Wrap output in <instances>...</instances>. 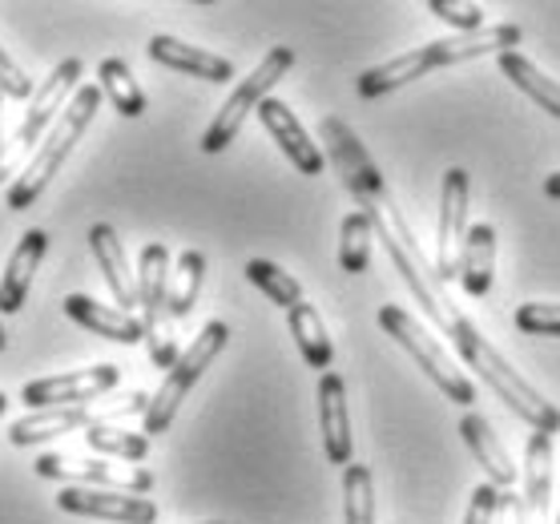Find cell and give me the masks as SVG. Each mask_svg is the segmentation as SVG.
<instances>
[{"label":"cell","instance_id":"6da1fadb","mask_svg":"<svg viewBox=\"0 0 560 524\" xmlns=\"http://www.w3.org/2000/svg\"><path fill=\"white\" fill-rule=\"evenodd\" d=\"M318 138H323V145H327L331 166L339 170V178H343V186L359 202V210L371 218V231H375V238H380L383 246H387V255H392L395 270L404 275L408 291L420 299L423 307H428V315H432V323L444 331L447 319H452V311H456V303L447 299L444 279L435 275V267L423 263L408 218L399 214V206H395V198L387 194V182H383V174L368 158L363 141H359L355 133H351V126L339 121L335 114L318 121Z\"/></svg>","mask_w":560,"mask_h":524},{"label":"cell","instance_id":"7a4b0ae2","mask_svg":"<svg viewBox=\"0 0 560 524\" xmlns=\"http://www.w3.org/2000/svg\"><path fill=\"white\" fill-rule=\"evenodd\" d=\"M444 335L452 339V347L459 351V359L468 363V371H476V375H480V380H485V384L492 387V392H497V396L504 399V404H509V408L516 411L533 432H548V435L560 432L557 404H548V399L540 396L528 380H524L521 371L512 368L509 359L488 343L485 335H480V327H476L468 315H459V307L452 311Z\"/></svg>","mask_w":560,"mask_h":524},{"label":"cell","instance_id":"3957f363","mask_svg":"<svg viewBox=\"0 0 560 524\" xmlns=\"http://www.w3.org/2000/svg\"><path fill=\"white\" fill-rule=\"evenodd\" d=\"M102 109V85H81V90L73 93V102L65 105V114L57 117V126L45 133V141H40V150L25 162V170L13 178V186H9V210H28V206L37 202L40 194H45V186L52 182V174L65 166V158L73 154V145L81 141V133L90 129L93 114Z\"/></svg>","mask_w":560,"mask_h":524},{"label":"cell","instance_id":"277c9868","mask_svg":"<svg viewBox=\"0 0 560 524\" xmlns=\"http://www.w3.org/2000/svg\"><path fill=\"white\" fill-rule=\"evenodd\" d=\"M170 251L162 243H150L138 258V307L145 327L150 359L162 371H170L182 359L178 335H174V311H170Z\"/></svg>","mask_w":560,"mask_h":524},{"label":"cell","instance_id":"5b68a950","mask_svg":"<svg viewBox=\"0 0 560 524\" xmlns=\"http://www.w3.org/2000/svg\"><path fill=\"white\" fill-rule=\"evenodd\" d=\"M380 327L392 335L395 343L404 347L411 359H416V368H420L423 375L452 399V404H459V408H471V404H476V384L459 371L456 359L440 347V339L428 335V327H423L416 315H408L404 307L387 303V307H380Z\"/></svg>","mask_w":560,"mask_h":524},{"label":"cell","instance_id":"8992f818","mask_svg":"<svg viewBox=\"0 0 560 524\" xmlns=\"http://www.w3.org/2000/svg\"><path fill=\"white\" fill-rule=\"evenodd\" d=\"M81 69H85L81 57H65L61 65H52L49 78L37 85V93H33V102H28V109H25V121H21V129L13 133V145H4V154H0V182L25 162V154H33L37 141H45V129L57 126V117L65 114V105L73 102V93L81 90V85H77V81H81Z\"/></svg>","mask_w":560,"mask_h":524},{"label":"cell","instance_id":"52a82bcc","mask_svg":"<svg viewBox=\"0 0 560 524\" xmlns=\"http://www.w3.org/2000/svg\"><path fill=\"white\" fill-rule=\"evenodd\" d=\"M226 339H230V327L222 319H210L202 331H198V339L182 351V359L170 368V375L162 380V387L150 396V411H145V435H162L170 423H174V416H178V408H182V399L190 396V387L202 380V371L210 368L218 356H222Z\"/></svg>","mask_w":560,"mask_h":524},{"label":"cell","instance_id":"ba28073f","mask_svg":"<svg viewBox=\"0 0 560 524\" xmlns=\"http://www.w3.org/2000/svg\"><path fill=\"white\" fill-rule=\"evenodd\" d=\"M291 65H294V49H287V45H275V49H270L267 57L255 65V73L234 85V93L226 97V105L218 109L214 121H210V129L202 133L206 154H222L226 145H234V138H238L243 121L250 114H258V105L270 97L275 81H282L287 73H291Z\"/></svg>","mask_w":560,"mask_h":524},{"label":"cell","instance_id":"9c48e42d","mask_svg":"<svg viewBox=\"0 0 560 524\" xmlns=\"http://www.w3.org/2000/svg\"><path fill=\"white\" fill-rule=\"evenodd\" d=\"M33 473L40 480H61L65 488H109V492H133V497H145L153 488V476L145 468H117L109 461H77L65 452L37 456Z\"/></svg>","mask_w":560,"mask_h":524},{"label":"cell","instance_id":"30bf717a","mask_svg":"<svg viewBox=\"0 0 560 524\" xmlns=\"http://www.w3.org/2000/svg\"><path fill=\"white\" fill-rule=\"evenodd\" d=\"M468 174L452 166L444 174L440 190V226H435V258L432 267L444 282L459 279V258H464V238H468Z\"/></svg>","mask_w":560,"mask_h":524},{"label":"cell","instance_id":"8fae6325","mask_svg":"<svg viewBox=\"0 0 560 524\" xmlns=\"http://www.w3.org/2000/svg\"><path fill=\"white\" fill-rule=\"evenodd\" d=\"M121 371L114 363H97V368H81V371H65V375H49V380H33L25 384L21 399H25L33 411L45 408H85L90 399L114 392Z\"/></svg>","mask_w":560,"mask_h":524},{"label":"cell","instance_id":"7c38bea8","mask_svg":"<svg viewBox=\"0 0 560 524\" xmlns=\"http://www.w3.org/2000/svg\"><path fill=\"white\" fill-rule=\"evenodd\" d=\"M521 28L516 25H485L480 33H452V37L428 40L420 49L423 73L432 69H447V65H464L476 61V57H492V53H512L521 45Z\"/></svg>","mask_w":560,"mask_h":524},{"label":"cell","instance_id":"4fadbf2b","mask_svg":"<svg viewBox=\"0 0 560 524\" xmlns=\"http://www.w3.org/2000/svg\"><path fill=\"white\" fill-rule=\"evenodd\" d=\"M57 509L73 512V516H93V521L109 524H153L158 521V504L133 492H109V488H61Z\"/></svg>","mask_w":560,"mask_h":524},{"label":"cell","instance_id":"5bb4252c","mask_svg":"<svg viewBox=\"0 0 560 524\" xmlns=\"http://www.w3.org/2000/svg\"><path fill=\"white\" fill-rule=\"evenodd\" d=\"M258 121L267 126V133L275 138V145L291 158V166L299 170V174H306V178H318V174H323L327 158H323V150L311 141V133L303 129V121L291 114V105L279 102V97H267V102L258 105Z\"/></svg>","mask_w":560,"mask_h":524},{"label":"cell","instance_id":"9a60e30c","mask_svg":"<svg viewBox=\"0 0 560 524\" xmlns=\"http://www.w3.org/2000/svg\"><path fill=\"white\" fill-rule=\"evenodd\" d=\"M318 432H323L327 461L347 468L355 440H351V416H347V387L335 371H323L318 380Z\"/></svg>","mask_w":560,"mask_h":524},{"label":"cell","instance_id":"2e32d148","mask_svg":"<svg viewBox=\"0 0 560 524\" xmlns=\"http://www.w3.org/2000/svg\"><path fill=\"white\" fill-rule=\"evenodd\" d=\"M524 524H552V435L533 432L524 447Z\"/></svg>","mask_w":560,"mask_h":524},{"label":"cell","instance_id":"e0dca14e","mask_svg":"<svg viewBox=\"0 0 560 524\" xmlns=\"http://www.w3.org/2000/svg\"><path fill=\"white\" fill-rule=\"evenodd\" d=\"M90 246H93L97 267H102V275H105V287L114 291L117 311L133 315V307H138V275H129L126 246H121L117 231L109 226V222H97V226L90 231Z\"/></svg>","mask_w":560,"mask_h":524},{"label":"cell","instance_id":"ac0fdd59","mask_svg":"<svg viewBox=\"0 0 560 524\" xmlns=\"http://www.w3.org/2000/svg\"><path fill=\"white\" fill-rule=\"evenodd\" d=\"M45 251H49V234L45 231L21 234V243H16L13 258H9V267L0 275V315H16V311L25 307L28 287H33V275H37Z\"/></svg>","mask_w":560,"mask_h":524},{"label":"cell","instance_id":"d6986e66","mask_svg":"<svg viewBox=\"0 0 560 524\" xmlns=\"http://www.w3.org/2000/svg\"><path fill=\"white\" fill-rule=\"evenodd\" d=\"M93 423H109L105 411H93V408H45V411H28L21 420L9 428V440L16 447H33L40 440H57L65 432H77V428H85L90 432Z\"/></svg>","mask_w":560,"mask_h":524},{"label":"cell","instance_id":"ffe728a7","mask_svg":"<svg viewBox=\"0 0 560 524\" xmlns=\"http://www.w3.org/2000/svg\"><path fill=\"white\" fill-rule=\"evenodd\" d=\"M65 315L73 323H81L85 331L102 335V339H114V343H145V327H141L138 315L105 307V303H97L90 294H69V299H65Z\"/></svg>","mask_w":560,"mask_h":524},{"label":"cell","instance_id":"44dd1931","mask_svg":"<svg viewBox=\"0 0 560 524\" xmlns=\"http://www.w3.org/2000/svg\"><path fill=\"white\" fill-rule=\"evenodd\" d=\"M459 435H464L468 452L476 456V464L488 473V485H497L500 492H512V485H516V464H512L509 447L497 440L492 423H488L485 416L468 411V416L459 420Z\"/></svg>","mask_w":560,"mask_h":524},{"label":"cell","instance_id":"7402d4cb","mask_svg":"<svg viewBox=\"0 0 560 524\" xmlns=\"http://www.w3.org/2000/svg\"><path fill=\"white\" fill-rule=\"evenodd\" d=\"M150 57L166 69H178V73H190L198 81H230L234 78V65L226 57H218L210 49H198V45H186V40L170 37V33H158L150 40Z\"/></svg>","mask_w":560,"mask_h":524},{"label":"cell","instance_id":"603a6c76","mask_svg":"<svg viewBox=\"0 0 560 524\" xmlns=\"http://www.w3.org/2000/svg\"><path fill=\"white\" fill-rule=\"evenodd\" d=\"M497 279V226L492 222H476L464 238V258H459V287L471 299H485Z\"/></svg>","mask_w":560,"mask_h":524},{"label":"cell","instance_id":"cb8c5ba5","mask_svg":"<svg viewBox=\"0 0 560 524\" xmlns=\"http://www.w3.org/2000/svg\"><path fill=\"white\" fill-rule=\"evenodd\" d=\"M500 73H504V78H509L524 97H533L545 114H552L560 121V85L552 78H545V73H540V69H536L521 49L500 53Z\"/></svg>","mask_w":560,"mask_h":524},{"label":"cell","instance_id":"d4e9b609","mask_svg":"<svg viewBox=\"0 0 560 524\" xmlns=\"http://www.w3.org/2000/svg\"><path fill=\"white\" fill-rule=\"evenodd\" d=\"M287 323H291V335L294 343H299V351H303L306 368L315 371H327L331 368V335H327V327H323V315H318L311 303H299L294 311H287Z\"/></svg>","mask_w":560,"mask_h":524},{"label":"cell","instance_id":"484cf974","mask_svg":"<svg viewBox=\"0 0 560 524\" xmlns=\"http://www.w3.org/2000/svg\"><path fill=\"white\" fill-rule=\"evenodd\" d=\"M97 81H102V93L114 102V109L121 117L145 114V93H141L138 78L129 73V65L121 57H105L102 69H97Z\"/></svg>","mask_w":560,"mask_h":524},{"label":"cell","instance_id":"4316f807","mask_svg":"<svg viewBox=\"0 0 560 524\" xmlns=\"http://www.w3.org/2000/svg\"><path fill=\"white\" fill-rule=\"evenodd\" d=\"M85 444H90L97 456H117V461H126V464H141L150 456V435L117 428V423H93L90 432H85Z\"/></svg>","mask_w":560,"mask_h":524},{"label":"cell","instance_id":"83f0119b","mask_svg":"<svg viewBox=\"0 0 560 524\" xmlns=\"http://www.w3.org/2000/svg\"><path fill=\"white\" fill-rule=\"evenodd\" d=\"M202 275H206V255L202 251H182L174 263V279H170V311L174 319H186L202 294Z\"/></svg>","mask_w":560,"mask_h":524},{"label":"cell","instance_id":"f1b7e54d","mask_svg":"<svg viewBox=\"0 0 560 524\" xmlns=\"http://www.w3.org/2000/svg\"><path fill=\"white\" fill-rule=\"evenodd\" d=\"M371 243H375L371 218L363 210H351L339 226V267L347 275H363L371 267Z\"/></svg>","mask_w":560,"mask_h":524},{"label":"cell","instance_id":"f546056e","mask_svg":"<svg viewBox=\"0 0 560 524\" xmlns=\"http://www.w3.org/2000/svg\"><path fill=\"white\" fill-rule=\"evenodd\" d=\"M246 279L255 282V287L267 294L270 303H279V307H287V311H294L299 303H306L299 279H294V275H287L279 263H267V258H250V263H246Z\"/></svg>","mask_w":560,"mask_h":524},{"label":"cell","instance_id":"4dcf8cb0","mask_svg":"<svg viewBox=\"0 0 560 524\" xmlns=\"http://www.w3.org/2000/svg\"><path fill=\"white\" fill-rule=\"evenodd\" d=\"M343 524H375V485L368 464L343 468Z\"/></svg>","mask_w":560,"mask_h":524},{"label":"cell","instance_id":"1f68e13d","mask_svg":"<svg viewBox=\"0 0 560 524\" xmlns=\"http://www.w3.org/2000/svg\"><path fill=\"white\" fill-rule=\"evenodd\" d=\"M428 13L447 21L456 33H480L485 28V9L480 4H456V0H428Z\"/></svg>","mask_w":560,"mask_h":524},{"label":"cell","instance_id":"d6a6232c","mask_svg":"<svg viewBox=\"0 0 560 524\" xmlns=\"http://www.w3.org/2000/svg\"><path fill=\"white\" fill-rule=\"evenodd\" d=\"M516 327L524 335H557L560 339V303H521Z\"/></svg>","mask_w":560,"mask_h":524},{"label":"cell","instance_id":"836d02e7","mask_svg":"<svg viewBox=\"0 0 560 524\" xmlns=\"http://www.w3.org/2000/svg\"><path fill=\"white\" fill-rule=\"evenodd\" d=\"M0 93H9V97H16V102H33V93H37L33 78L21 69V61H16L4 45H0Z\"/></svg>","mask_w":560,"mask_h":524},{"label":"cell","instance_id":"e575fe53","mask_svg":"<svg viewBox=\"0 0 560 524\" xmlns=\"http://www.w3.org/2000/svg\"><path fill=\"white\" fill-rule=\"evenodd\" d=\"M497 512H500V488L497 485H480L468 500L464 524H497Z\"/></svg>","mask_w":560,"mask_h":524},{"label":"cell","instance_id":"d590c367","mask_svg":"<svg viewBox=\"0 0 560 524\" xmlns=\"http://www.w3.org/2000/svg\"><path fill=\"white\" fill-rule=\"evenodd\" d=\"M497 524H524V497H516V492H500Z\"/></svg>","mask_w":560,"mask_h":524},{"label":"cell","instance_id":"8d00e7d4","mask_svg":"<svg viewBox=\"0 0 560 524\" xmlns=\"http://www.w3.org/2000/svg\"><path fill=\"white\" fill-rule=\"evenodd\" d=\"M545 194H548V198H560V170L545 178Z\"/></svg>","mask_w":560,"mask_h":524},{"label":"cell","instance_id":"74e56055","mask_svg":"<svg viewBox=\"0 0 560 524\" xmlns=\"http://www.w3.org/2000/svg\"><path fill=\"white\" fill-rule=\"evenodd\" d=\"M0 154H4V114H0Z\"/></svg>","mask_w":560,"mask_h":524},{"label":"cell","instance_id":"f35d334b","mask_svg":"<svg viewBox=\"0 0 560 524\" xmlns=\"http://www.w3.org/2000/svg\"><path fill=\"white\" fill-rule=\"evenodd\" d=\"M4 408H9V396H4V392H0V416H4Z\"/></svg>","mask_w":560,"mask_h":524},{"label":"cell","instance_id":"ab89813d","mask_svg":"<svg viewBox=\"0 0 560 524\" xmlns=\"http://www.w3.org/2000/svg\"><path fill=\"white\" fill-rule=\"evenodd\" d=\"M4 347H9V335H4V327H0V351H4Z\"/></svg>","mask_w":560,"mask_h":524},{"label":"cell","instance_id":"60d3db41","mask_svg":"<svg viewBox=\"0 0 560 524\" xmlns=\"http://www.w3.org/2000/svg\"><path fill=\"white\" fill-rule=\"evenodd\" d=\"M202 524H222V521H202Z\"/></svg>","mask_w":560,"mask_h":524},{"label":"cell","instance_id":"b9f144b4","mask_svg":"<svg viewBox=\"0 0 560 524\" xmlns=\"http://www.w3.org/2000/svg\"><path fill=\"white\" fill-rule=\"evenodd\" d=\"M552 524H560V512H557V521H552Z\"/></svg>","mask_w":560,"mask_h":524}]
</instances>
